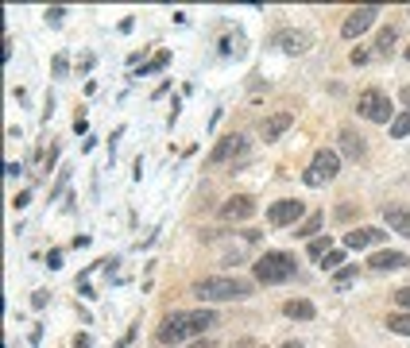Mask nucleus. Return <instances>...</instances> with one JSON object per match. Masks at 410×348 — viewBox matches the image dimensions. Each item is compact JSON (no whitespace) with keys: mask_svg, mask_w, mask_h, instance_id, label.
<instances>
[{"mask_svg":"<svg viewBox=\"0 0 410 348\" xmlns=\"http://www.w3.org/2000/svg\"><path fill=\"white\" fill-rule=\"evenodd\" d=\"M240 151H244V135H225V139L209 151V166L228 163V159H233V155H240Z\"/></svg>","mask_w":410,"mask_h":348,"instance_id":"9d476101","label":"nucleus"},{"mask_svg":"<svg viewBox=\"0 0 410 348\" xmlns=\"http://www.w3.org/2000/svg\"><path fill=\"white\" fill-rule=\"evenodd\" d=\"M395 302H399V306H402V309H410V287L395 290Z\"/></svg>","mask_w":410,"mask_h":348,"instance_id":"a878e982","label":"nucleus"},{"mask_svg":"<svg viewBox=\"0 0 410 348\" xmlns=\"http://www.w3.org/2000/svg\"><path fill=\"white\" fill-rule=\"evenodd\" d=\"M383 221L391 224V232L410 236V209H402V205H387V209H383Z\"/></svg>","mask_w":410,"mask_h":348,"instance_id":"ddd939ff","label":"nucleus"},{"mask_svg":"<svg viewBox=\"0 0 410 348\" xmlns=\"http://www.w3.org/2000/svg\"><path fill=\"white\" fill-rule=\"evenodd\" d=\"M28 202H31V197H28V193H23V190L16 193V197H12V205H16V209H23V205H28Z\"/></svg>","mask_w":410,"mask_h":348,"instance_id":"c85d7f7f","label":"nucleus"},{"mask_svg":"<svg viewBox=\"0 0 410 348\" xmlns=\"http://www.w3.org/2000/svg\"><path fill=\"white\" fill-rule=\"evenodd\" d=\"M375 16H380V8H371V4H364V8H352L349 12V19L341 23V35L344 39H356V35H364V31L375 23Z\"/></svg>","mask_w":410,"mask_h":348,"instance_id":"0eeeda50","label":"nucleus"},{"mask_svg":"<svg viewBox=\"0 0 410 348\" xmlns=\"http://www.w3.org/2000/svg\"><path fill=\"white\" fill-rule=\"evenodd\" d=\"M209 325H217L213 309H175V313H166L163 325H159V340H163V345H182V340L202 337Z\"/></svg>","mask_w":410,"mask_h":348,"instance_id":"f257e3e1","label":"nucleus"},{"mask_svg":"<svg viewBox=\"0 0 410 348\" xmlns=\"http://www.w3.org/2000/svg\"><path fill=\"white\" fill-rule=\"evenodd\" d=\"M341 263H344V251H341V248H333L329 255H325V260H322V267H325V271H337V267H341Z\"/></svg>","mask_w":410,"mask_h":348,"instance_id":"5701e85b","label":"nucleus"},{"mask_svg":"<svg viewBox=\"0 0 410 348\" xmlns=\"http://www.w3.org/2000/svg\"><path fill=\"white\" fill-rule=\"evenodd\" d=\"M166 62H170V50H159V55H155V58H151V62H147V66H144V70H139V74H136V77H144V74H155V70H163V66H166Z\"/></svg>","mask_w":410,"mask_h":348,"instance_id":"412c9836","label":"nucleus"},{"mask_svg":"<svg viewBox=\"0 0 410 348\" xmlns=\"http://www.w3.org/2000/svg\"><path fill=\"white\" fill-rule=\"evenodd\" d=\"M410 135V113H399L391 120V139H407Z\"/></svg>","mask_w":410,"mask_h":348,"instance_id":"a211bd4d","label":"nucleus"},{"mask_svg":"<svg viewBox=\"0 0 410 348\" xmlns=\"http://www.w3.org/2000/svg\"><path fill=\"white\" fill-rule=\"evenodd\" d=\"M402 55H407V58H410V47H407V50H402Z\"/></svg>","mask_w":410,"mask_h":348,"instance_id":"2f4dec72","label":"nucleus"},{"mask_svg":"<svg viewBox=\"0 0 410 348\" xmlns=\"http://www.w3.org/2000/svg\"><path fill=\"white\" fill-rule=\"evenodd\" d=\"M318 229H322V213H310V217L298 224V232H294V236H313Z\"/></svg>","mask_w":410,"mask_h":348,"instance_id":"aec40b11","label":"nucleus"},{"mask_svg":"<svg viewBox=\"0 0 410 348\" xmlns=\"http://www.w3.org/2000/svg\"><path fill=\"white\" fill-rule=\"evenodd\" d=\"M383 240V232L380 229H352V232H344V248H371V244H380Z\"/></svg>","mask_w":410,"mask_h":348,"instance_id":"9b49d317","label":"nucleus"},{"mask_svg":"<svg viewBox=\"0 0 410 348\" xmlns=\"http://www.w3.org/2000/svg\"><path fill=\"white\" fill-rule=\"evenodd\" d=\"M291 124H294V116H291V113H275L271 120L264 124V135H267V139H279V135H283Z\"/></svg>","mask_w":410,"mask_h":348,"instance_id":"2eb2a0df","label":"nucleus"},{"mask_svg":"<svg viewBox=\"0 0 410 348\" xmlns=\"http://www.w3.org/2000/svg\"><path fill=\"white\" fill-rule=\"evenodd\" d=\"M252 213H255V202L248 193H236V197H228V202L221 205V217H225V221H248Z\"/></svg>","mask_w":410,"mask_h":348,"instance_id":"6e6552de","label":"nucleus"},{"mask_svg":"<svg viewBox=\"0 0 410 348\" xmlns=\"http://www.w3.org/2000/svg\"><path fill=\"white\" fill-rule=\"evenodd\" d=\"M356 275H360V267H356V263H352V267H341L337 275H333V287H337V290H349Z\"/></svg>","mask_w":410,"mask_h":348,"instance_id":"f3484780","label":"nucleus"},{"mask_svg":"<svg viewBox=\"0 0 410 348\" xmlns=\"http://www.w3.org/2000/svg\"><path fill=\"white\" fill-rule=\"evenodd\" d=\"M294 271H298V263H294V255H286V251H267V255L255 260V279L264 282V287L294 279Z\"/></svg>","mask_w":410,"mask_h":348,"instance_id":"7ed1b4c3","label":"nucleus"},{"mask_svg":"<svg viewBox=\"0 0 410 348\" xmlns=\"http://www.w3.org/2000/svg\"><path fill=\"white\" fill-rule=\"evenodd\" d=\"M47 16V23H62V16H66V8H47L43 12Z\"/></svg>","mask_w":410,"mask_h":348,"instance_id":"393cba45","label":"nucleus"},{"mask_svg":"<svg viewBox=\"0 0 410 348\" xmlns=\"http://www.w3.org/2000/svg\"><path fill=\"white\" fill-rule=\"evenodd\" d=\"M286 348H302V345H298V340H291V345H286Z\"/></svg>","mask_w":410,"mask_h":348,"instance_id":"7c9ffc66","label":"nucleus"},{"mask_svg":"<svg viewBox=\"0 0 410 348\" xmlns=\"http://www.w3.org/2000/svg\"><path fill=\"white\" fill-rule=\"evenodd\" d=\"M252 294V282L244 279H228V275H209V279L194 282V298L197 302H240Z\"/></svg>","mask_w":410,"mask_h":348,"instance_id":"f03ea898","label":"nucleus"},{"mask_svg":"<svg viewBox=\"0 0 410 348\" xmlns=\"http://www.w3.org/2000/svg\"><path fill=\"white\" fill-rule=\"evenodd\" d=\"M275 47L283 50V55H302V50L310 47V35H302V31H291V28H283V31H275Z\"/></svg>","mask_w":410,"mask_h":348,"instance_id":"1a4fd4ad","label":"nucleus"},{"mask_svg":"<svg viewBox=\"0 0 410 348\" xmlns=\"http://www.w3.org/2000/svg\"><path fill=\"white\" fill-rule=\"evenodd\" d=\"M395 39H399V35H395V28H383V31H380V50H383V55H391Z\"/></svg>","mask_w":410,"mask_h":348,"instance_id":"b1692460","label":"nucleus"},{"mask_svg":"<svg viewBox=\"0 0 410 348\" xmlns=\"http://www.w3.org/2000/svg\"><path fill=\"white\" fill-rule=\"evenodd\" d=\"M407 16H410V12H407Z\"/></svg>","mask_w":410,"mask_h":348,"instance_id":"473e14b6","label":"nucleus"},{"mask_svg":"<svg viewBox=\"0 0 410 348\" xmlns=\"http://www.w3.org/2000/svg\"><path fill=\"white\" fill-rule=\"evenodd\" d=\"M341 151L349 155V159H360V155H364V139L356 132H349V128H344V132H341Z\"/></svg>","mask_w":410,"mask_h":348,"instance_id":"dca6fc26","label":"nucleus"},{"mask_svg":"<svg viewBox=\"0 0 410 348\" xmlns=\"http://www.w3.org/2000/svg\"><path fill=\"white\" fill-rule=\"evenodd\" d=\"M352 62H356V66H364V62H368V50L356 47V50H352Z\"/></svg>","mask_w":410,"mask_h":348,"instance_id":"bb28decb","label":"nucleus"},{"mask_svg":"<svg viewBox=\"0 0 410 348\" xmlns=\"http://www.w3.org/2000/svg\"><path fill=\"white\" fill-rule=\"evenodd\" d=\"M337 171H341V155L329 151V147H322V151L313 155L310 171L302 174V182L306 186H325V182H333V178H337Z\"/></svg>","mask_w":410,"mask_h":348,"instance_id":"20e7f679","label":"nucleus"},{"mask_svg":"<svg viewBox=\"0 0 410 348\" xmlns=\"http://www.w3.org/2000/svg\"><path fill=\"white\" fill-rule=\"evenodd\" d=\"M407 255H402V251H375V255H371L368 260V267L371 271H399V267H407Z\"/></svg>","mask_w":410,"mask_h":348,"instance_id":"f8f14e48","label":"nucleus"},{"mask_svg":"<svg viewBox=\"0 0 410 348\" xmlns=\"http://www.w3.org/2000/svg\"><path fill=\"white\" fill-rule=\"evenodd\" d=\"M283 313H286V318H294V321H310L318 309H313V302H306V298H291L283 306Z\"/></svg>","mask_w":410,"mask_h":348,"instance_id":"4468645a","label":"nucleus"},{"mask_svg":"<svg viewBox=\"0 0 410 348\" xmlns=\"http://www.w3.org/2000/svg\"><path fill=\"white\" fill-rule=\"evenodd\" d=\"M395 108H391V97L383 93V89H364L360 93V116L364 120H371V124H391L395 120Z\"/></svg>","mask_w":410,"mask_h":348,"instance_id":"39448f33","label":"nucleus"},{"mask_svg":"<svg viewBox=\"0 0 410 348\" xmlns=\"http://www.w3.org/2000/svg\"><path fill=\"white\" fill-rule=\"evenodd\" d=\"M399 101L407 105V113H410V86H402V89H399Z\"/></svg>","mask_w":410,"mask_h":348,"instance_id":"c756f323","label":"nucleus"},{"mask_svg":"<svg viewBox=\"0 0 410 348\" xmlns=\"http://www.w3.org/2000/svg\"><path fill=\"white\" fill-rule=\"evenodd\" d=\"M329 236H318V240H310V260H325L329 255Z\"/></svg>","mask_w":410,"mask_h":348,"instance_id":"4be33fe9","label":"nucleus"},{"mask_svg":"<svg viewBox=\"0 0 410 348\" xmlns=\"http://www.w3.org/2000/svg\"><path fill=\"white\" fill-rule=\"evenodd\" d=\"M47 263H50V271H59V267H62V251H50Z\"/></svg>","mask_w":410,"mask_h":348,"instance_id":"cd10ccee","label":"nucleus"},{"mask_svg":"<svg viewBox=\"0 0 410 348\" xmlns=\"http://www.w3.org/2000/svg\"><path fill=\"white\" fill-rule=\"evenodd\" d=\"M391 333H399V337H410V313H395V318L387 321Z\"/></svg>","mask_w":410,"mask_h":348,"instance_id":"6ab92c4d","label":"nucleus"},{"mask_svg":"<svg viewBox=\"0 0 410 348\" xmlns=\"http://www.w3.org/2000/svg\"><path fill=\"white\" fill-rule=\"evenodd\" d=\"M302 217V202H294V197H283V202H275L267 209V224L271 229H286V224H298Z\"/></svg>","mask_w":410,"mask_h":348,"instance_id":"423d86ee","label":"nucleus"}]
</instances>
